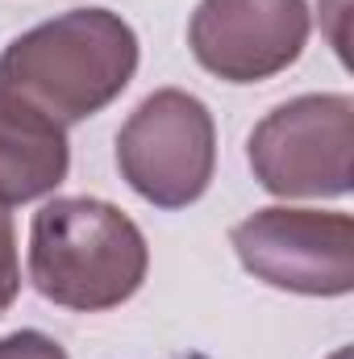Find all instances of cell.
<instances>
[{
    "mask_svg": "<svg viewBox=\"0 0 354 359\" xmlns=\"http://www.w3.org/2000/svg\"><path fill=\"white\" fill-rule=\"evenodd\" d=\"M21 292V264H17V230H13V217L4 213L0 205V313L17 301Z\"/></svg>",
    "mask_w": 354,
    "mask_h": 359,
    "instance_id": "cell-8",
    "label": "cell"
},
{
    "mask_svg": "<svg viewBox=\"0 0 354 359\" xmlns=\"http://www.w3.org/2000/svg\"><path fill=\"white\" fill-rule=\"evenodd\" d=\"M255 180L275 196H346L354 155V100L342 92L296 96L250 134Z\"/></svg>",
    "mask_w": 354,
    "mask_h": 359,
    "instance_id": "cell-4",
    "label": "cell"
},
{
    "mask_svg": "<svg viewBox=\"0 0 354 359\" xmlns=\"http://www.w3.org/2000/svg\"><path fill=\"white\" fill-rule=\"evenodd\" d=\"M309 42L304 0H200L187 46L225 84H259L288 72Z\"/></svg>",
    "mask_w": 354,
    "mask_h": 359,
    "instance_id": "cell-6",
    "label": "cell"
},
{
    "mask_svg": "<svg viewBox=\"0 0 354 359\" xmlns=\"http://www.w3.org/2000/svg\"><path fill=\"white\" fill-rule=\"evenodd\" d=\"M0 359H67V351L42 330H17L0 339Z\"/></svg>",
    "mask_w": 354,
    "mask_h": 359,
    "instance_id": "cell-9",
    "label": "cell"
},
{
    "mask_svg": "<svg viewBox=\"0 0 354 359\" xmlns=\"http://www.w3.org/2000/svg\"><path fill=\"white\" fill-rule=\"evenodd\" d=\"M150 268L142 230L108 201L55 196L29 226L34 288L80 313H100L129 301Z\"/></svg>",
    "mask_w": 354,
    "mask_h": 359,
    "instance_id": "cell-2",
    "label": "cell"
},
{
    "mask_svg": "<svg viewBox=\"0 0 354 359\" xmlns=\"http://www.w3.org/2000/svg\"><path fill=\"white\" fill-rule=\"evenodd\" d=\"M117 168L142 201L159 209H187L213 184V113L204 109V100L179 88L146 96L117 134Z\"/></svg>",
    "mask_w": 354,
    "mask_h": 359,
    "instance_id": "cell-3",
    "label": "cell"
},
{
    "mask_svg": "<svg viewBox=\"0 0 354 359\" xmlns=\"http://www.w3.org/2000/svg\"><path fill=\"white\" fill-rule=\"evenodd\" d=\"M67 168V130L38 104L0 88V205H25L55 192Z\"/></svg>",
    "mask_w": 354,
    "mask_h": 359,
    "instance_id": "cell-7",
    "label": "cell"
},
{
    "mask_svg": "<svg viewBox=\"0 0 354 359\" xmlns=\"http://www.w3.org/2000/svg\"><path fill=\"white\" fill-rule=\"evenodd\" d=\"M138 72V34L108 8H71L13 38L0 55V88L38 104L59 126L113 104Z\"/></svg>",
    "mask_w": 354,
    "mask_h": 359,
    "instance_id": "cell-1",
    "label": "cell"
},
{
    "mask_svg": "<svg viewBox=\"0 0 354 359\" xmlns=\"http://www.w3.org/2000/svg\"><path fill=\"white\" fill-rule=\"evenodd\" d=\"M255 280L300 297H346L354 288V222L321 209H259L229 234Z\"/></svg>",
    "mask_w": 354,
    "mask_h": 359,
    "instance_id": "cell-5",
    "label": "cell"
},
{
    "mask_svg": "<svg viewBox=\"0 0 354 359\" xmlns=\"http://www.w3.org/2000/svg\"><path fill=\"white\" fill-rule=\"evenodd\" d=\"M330 359H351V351H346V347H342V351H334V355Z\"/></svg>",
    "mask_w": 354,
    "mask_h": 359,
    "instance_id": "cell-10",
    "label": "cell"
}]
</instances>
